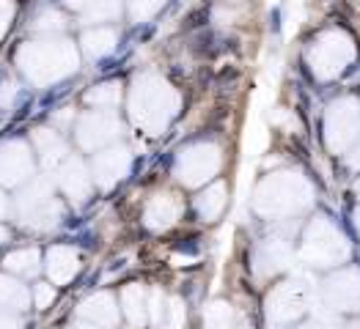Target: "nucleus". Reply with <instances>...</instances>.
<instances>
[{
	"label": "nucleus",
	"instance_id": "nucleus-34",
	"mask_svg": "<svg viewBox=\"0 0 360 329\" xmlns=\"http://www.w3.org/2000/svg\"><path fill=\"white\" fill-rule=\"evenodd\" d=\"M6 214H8V198H6L3 192H0V220H3Z\"/></svg>",
	"mask_w": 360,
	"mask_h": 329
},
{
	"label": "nucleus",
	"instance_id": "nucleus-19",
	"mask_svg": "<svg viewBox=\"0 0 360 329\" xmlns=\"http://www.w3.org/2000/svg\"><path fill=\"white\" fill-rule=\"evenodd\" d=\"M33 140H36L39 154H41V165H44L47 170H58L60 165L72 156L69 149H66V143L60 140L53 129H36V132H33Z\"/></svg>",
	"mask_w": 360,
	"mask_h": 329
},
{
	"label": "nucleus",
	"instance_id": "nucleus-8",
	"mask_svg": "<svg viewBox=\"0 0 360 329\" xmlns=\"http://www.w3.org/2000/svg\"><path fill=\"white\" fill-rule=\"evenodd\" d=\"M121 132L119 119L110 110H91L77 121V143L86 151L105 149Z\"/></svg>",
	"mask_w": 360,
	"mask_h": 329
},
{
	"label": "nucleus",
	"instance_id": "nucleus-38",
	"mask_svg": "<svg viewBox=\"0 0 360 329\" xmlns=\"http://www.w3.org/2000/svg\"><path fill=\"white\" fill-rule=\"evenodd\" d=\"M330 329H358L355 324H347V327H330Z\"/></svg>",
	"mask_w": 360,
	"mask_h": 329
},
{
	"label": "nucleus",
	"instance_id": "nucleus-32",
	"mask_svg": "<svg viewBox=\"0 0 360 329\" xmlns=\"http://www.w3.org/2000/svg\"><path fill=\"white\" fill-rule=\"evenodd\" d=\"M14 96H17V83H14V80H6V83L0 86V107H8Z\"/></svg>",
	"mask_w": 360,
	"mask_h": 329
},
{
	"label": "nucleus",
	"instance_id": "nucleus-3",
	"mask_svg": "<svg viewBox=\"0 0 360 329\" xmlns=\"http://www.w3.org/2000/svg\"><path fill=\"white\" fill-rule=\"evenodd\" d=\"M60 214H63V206L53 195L50 184H44V181H33L17 198V217L28 228H39V231L53 228L60 220Z\"/></svg>",
	"mask_w": 360,
	"mask_h": 329
},
{
	"label": "nucleus",
	"instance_id": "nucleus-39",
	"mask_svg": "<svg viewBox=\"0 0 360 329\" xmlns=\"http://www.w3.org/2000/svg\"><path fill=\"white\" fill-rule=\"evenodd\" d=\"M358 228H360V211H358Z\"/></svg>",
	"mask_w": 360,
	"mask_h": 329
},
{
	"label": "nucleus",
	"instance_id": "nucleus-10",
	"mask_svg": "<svg viewBox=\"0 0 360 329\" xmlns=\"http://www.w3.org/2000/svg\"><path fill=\"white\" fill-rule=\"evenodd\" d=\"M352 58V44L347 36L341 33H328L316 50H314V69L322 74V77H333L344 69V63Z\"/></svg>",
	"mask_w": 360,
	"mask_h": 329
},
{
	"label": "nucleus",
	"instance_id": "nucleus-17",
	"mask_svg": "<svg viewBox=\"0 0 360 329\" xmlns=\"http://www.w3.org/2000/svg\"><path fill=\"white\" fill-rule=\"evenodd\" d=\"M80 316L83 321H89L99 329H113L119 324V307H116V300L105 291L99 294H91L89 300L80 304Z\"/></svg>",
	"mask_w": 360,
	"mask_h": 329
},
{
	"label": "nucleus",
	"instance_id": "nucleus-36",
	"mask_svg": "<svg viewBox=\"0 0 360 329\" xmlns=\"http://www.w3.org/2000/svg\"><path fill=\"white\" fill-rule=\"evenodd\" d=\"M3 241H8V231L0 225V244H3Z\"/></svg>",
	"mask_w": 360,
	"mask_h": 329
},
{
	"label": "nucleus",
	"instance_id": "nucleus-22",
	"mask_svg": "<svg viewBox=\"0 0 360 329\" xmlns=\"http://www.w3.org/2000/svg\"><path fill=\"white\" fill-rule=\"evenodd\" d=\"M195 209H198V214H201L207 222H214V220L223 214V209H226V184H212V187H207V189L198 195Z\"/></svg>",
	"mask_w": 360,
	"mask_h": 329
},
{
	"label": "nucleus",
	"instance_id": "nucleus-18",
	"mask_svg": "<svg viewBox=\"0 0 360 329\" xmlns=\"http://www.w3.org/2000/svg\"><path fill=\"white\" fill-rule=\"evenodd\" d=\"M44 267H47V274H50V280H53V283L66 286V283H72V280H75V274L80 271V255H77V250H75V247L58 244V247H53V250L47 253Z\"/></svg>",
	"mask_w": 360,
	"mask_h": 329
},
{
	"label": "nucleus",
	"instance_id": "nucleus-16",
	"mask_svg": "<svg viewBox=\"0 0 360 329\" xmlns=\"http://www.w3.org/2000/svg\"><path fill=\"white\" fill-rule=\"evenodd\" d=\"M181 217V201L174 192H160L149 201V206L143 211V220L151 231H165L171 228Z\"/></svg>",
	"mask_w": 360,
	"mask_h": 329
},
{
	"label": "nucleus",
	"instance_id": "nucleus-12",
	"mask_svg": "<svg viewBox=\"0 0 360 329\" xmlns=\"http://www.w3.org/2000/svg\"><path fill=\"white\" fill-rule=\"evenodd\" d=\"M325 300L338 313L360 310V271H341L325 288Z\"/></svg>",
	"mask_w": 360,
	"mask_h": 329
},
{
	"label": "nucleus",
	"instance_id": "nucleus-11",
	"mask_svg": "<svg viewBox=\"0 0 360 329\" xmlns=\"http://www.w3.org/2000/svg\"><path fill=\"white\" fill-rule=\"evenodd\" d=\"M33 173V159L25 143L11 140L0 146V184H20Z\"/></svg>",
	"mask_w": 360,
	"mask_h": 329
},
{
	"label": "nucleus",
	"instance_id": "nucleus-13",
	"mask_svg": "<svg viewBox=\"0 0 360 329\" xmlns=\"http://www.w3.org/2000/svg\"><path fill=\"white\" fill-rule=\"evenodd\" d=\"M127 170H129V151L127 149H102L94 159V168H91L94 179L102 189L116 187Z\"/></svg>",
	"mask_w": 360,
	"mask_h": 329
},
{
	"label": "nucleus",
	"instance_id": "nucleus-5",
	"mask_svg": "<svg viewBox=\"0 0 360 329\" xmlns=\"http://www.w3.org/2000/svg\"><path fill=\"white\" fill-rule=\"evenodd\" d=\"M349 255L347 239L328 222H314L305 236V261L311 267H333Z\"/></svg>",
	"mask_w": 360,
	"mask_h": 329
},
{
	"label": "nucleus",
	"instance_id": "nucleus-27",
	"mask_svg": "<svg viewBox=\"0 0 360 329\" xmlns=\"http://www.w3.org/2000/svg\"><path fill=\"white\" fill-rule=\"evenodd\" d=\"M119 99H121L119 83H102V86H96V88L86 96V102H89L91 107H99V110H110V107H116Z\"/></svg>",
	"mask_w": 360,
	"mask_h": 329
},
{
	"label": "nucleus",
	"instance_id": "nucleus-15",
	"mask_svg": "<svg viewBox=\"0 0 360 329\" xmlns=\"http://www.w3.org/2000/svg\"><path fill=\"white\" fill-rule=\"evenodd\" d=\"M56 173H58V184H60V189L66 192V198H72L75 203H83V201L89 198V192H91L89 170H86V165H83L77 156H69Z\"/></svg>",
	"mask_w": 360,
	"mask_h": 329
},
{
	"label": "nucleus",
	"instance_id": "nucleus-4",
	"mask_svg": "<svg viewBox=\"0 0 360 329\" xmlns=\"http://www.w3.org/2000/svg\"><path fill=\"white\" fill-rule=\"evenodd\" d=\"M300 189H305V184L300 179H295L289 173H278L259 187L256 209L264 211V214H289V211L300 209L305 203Z\"/></svg>",
	"mask_w": 360,
	"mask_h": 329
},
{
	"label": "nucleus",
	"instance_id": "nucleus-33",
	"mask_svg": "<svg viewBox=\"0 0 360 329\" xmlns=\"http://www.w3.org/2000/svg\"><path fill=\"white\" fill-rule=\"evenodd\" d=\"M0 329H20V318H17V313H11V310H3V307H0Z\"/></svg>",
	"mask_w": 360,
	"mask_h": 329
},
{
	"label": "nucleus",
	"instance_id": "nucleus-37",
	"mask_svg": "<svg viewBox=\"0 0 360 329\" xmlns=\"http://www.w3.org/2000/svg\"><path fill=\"white\" fill-rule=\"evenodd\" d=\"M72 329H99V327H94V324H77V327H72Z\"/></svg>",
	"mask_w": 360,
	"mask_h": 329
},
{
	"label": "nucleus",
	"instance_id": "nucleus-9",
	"mask_svg": "<svg viewBox=\"0 0 360 329\" xmlns=\"http://www.w3.org/2000/svg\"><path fill=\"white\" fill-rule=\"evenodd\" d=\"M360 135V110L352 99L333 105L328 116V143L333 151H344Z\"/></svg>",
	"mask_w": 360,
	"mask_h": 329
},
{
	"label": "nucleus",
	"instance_id": "nucleus-28",
	"mask_svg": "<svg viewBox=\"0 0 360 329\" xmlns=\"http://www.w3.org/2000/svg\"><path fill=\"white\" fill-rule=\"evenodd\" d=\"M162 3L165 0H129V14H132V20H149L151 14H157L160 8H162Z\"/></svg>",
	"mask_w": 360,
	"mask_h": 329
},
{
	"label": "nucleus",
	"instance_id": "nucleus-20",
	"mask_svg": "<svg viewBox=\"0 0 360 329\" xmlns=\"http://www.w3.org/2000/svg\"><path fill=\"white\" fill-rule=\"evenodd\" d=\"M149 300L151 294H146L143 286H127L121 302H124V316L132 327H143L149 321Z\"/></svg>",
	"mask_w": 360,
	"mask_h": 329
},
{
	"label": "nucleus",
	"instance_id": "nucleus-14",
	"mask_svg": "<svg viewBox=\"0 0 360 329\" xmlns=\"http://www.w3.org/2000/svg\"><path fill=\"white\" fill-rule=\"evenodd\" d=\"M149 321L157 329H184L187 324L184 302L179 297H165L162 291H151Z\"/></svg>",
	"mask_w": 360,
	"mask_h": 329
},
{
	"label": "nucleus",
	"instance_id": "nucleus-2",
	"mask_svg": "<svg viewBox=\"0 0 360 329\" xmlns=\"http://www.w3.org/2000/svg\"><path fill=\"white\" fill-rule=\"evenodd\" d=\"M176 107H179L176 90L165 80H160L157 74H143L135 80V88L129 96V110H132V119L143 129H149V135H157L176 113Z\"/></svg>",
	"mask_w": 360,
	"mask_h": 329
},
{
	"label": "nucleus",
	"instance_id": "nucleus-24",
	"mask_svg": "<svg viewBox=\"0 0 360 329\" xmlns=\"http://www.w3.org/2000/svg\"><path fill=\"white\" fill-rule=\"evenodd\" d=\"M113 47H116V30L91 28L83 33V50L89 58H102V55L113 53Z\"/></svg>",
	"mask_w": 360,
	"mask_h": 329
},
{
	"label": "nucleus",
	"instance_id": "nucleus-1",
	"mask_svg": "<svg viewBox=\"0 0 360 329\" xmlns=\"http://www.w3.org/2000/svg\"><path fill=\"white\" fill-rule=\"evenodd\" d=\"M17 63L36 86H50L77 69V53L66 39H41L28 41L17 53Z\"/></svg>",
	"mask_w": 360,
	"mask_h": 329
},
{
	"label": "nucleus",
	"instance_id": "nucleus-26",
	"mask_svg": "<svg viewBox=\"0 0 360 329\" xmlns=\"http://www.w3.org/2000/svg\"><path fill=\"white\" fill-rule=\"evenodd\" d=\"M204 327L207 329H231L234 327V310L229 302H212L204 310Z\"/></svg>",
	"mask_w": 360,
	"mask_h": 329
},
{
	"label": "nucleus",
	"instance_id": "nucleus-25",
	"mask_svg": "<svg viewBox=\"0 0 360 329\" xmlns=\"http://www.w3.org/2000/svg\"><path fill=\"white\" fill-rule=\"evenodd\" d=\"M72 8H80L91 20H108L116 17L119 11V0H66Z\"/></svg>",
	"mask_w": 360,
	"mask_h": 329
},
{
	"label": "nucleus",
	"instance_id": "nucleus-30",
	"mask_svg": "<svg viewBox=\"0 0 360 329\" xmlns=\"http://www.w3.org/2000/svg\"><path fill=\"white\" fill-rule=\"evenodd\" d=\"M11 17H14V3L11 0H0V39L6 36V30L11 25Z\"/></svg>",
	"mask_w": 360,
	"mask_h": 329
},
{
	"label": "nucleus",
	"instance_id": "nucleus-31",
	"mask_svg": "<svg viewBox=\"0 0 360 329\" xmlns=\"http://www.w3.org/2000/svg\"><path fill=\"white\" fill-rule=\"evenodd\" d=\"M56 300V291H53V286H47V283H41L39 288H36V304L44 310V307H50Z\"/></svg>",
	"mask_w": 360,
	"mask_h": 329
},
{
	"label": "nucleus",
	"instance_id": "nucleus-6",
	"mask_svg": "<svg viewBox=\"0 0 360 329\" xmlns=\"http://www.w3.org/2000/svg\"><path fill=\"white\" fill-rule=\"evenodd\" d=\"M308 304V291L305 286H300L297 280H289V283H281L267 300V321L270 327L283 329L289 324H295L302 316Z\"/></svg>",
	"mask_w": 360,
	"mask_h": 329
},
{
	"label": "nucleus",
	"instance_id": "nucleus-21",
	"mask_svg": "<svg viewBox=\"0 0 360 329\" xmlns=\"http://www.w3.org/2000/svg\"><path fill=\"white\" fill-rule=\"evenodd\" d=\"M28 291L20 280L8 277V274H0V307L3 310H11V313H22L28 307Z\"/></svg>",
	"mask_w": 360,
	"mask_h": 329
},
{
	"label": "nucleus",
	"instance_id": "nucleus-7",
	"mask_svg": "<svg viewBox=\"0 0 360 329\" xmlns=\"http://www.w3.org/2000/svg\"><path fill=\"white\" fill-rule=\"evenodd\" d=\"M220 168V149L212 143H198L181 151L179 162H176V173L187 187H198L204 181H210Z\"/></svg>",
	"mask_w": 360,
	"mask_h": 329
},
{
	"label": "nucleus",
	"instance_id": "nucleus-29",
	"mask_svg": "<svg viewBox=\"0 0 360 329\" xmlns=\"http://www.w3.org/2000/svg\"><path fill=\"white\" fill-rule=\"evenodd\" d=\"M63 22H66V20L60 17L58 11H44V14H39V17H36L33 28H36V30H47V33H50V30H60V28H63Z\"/></svg>",
	"mask_w": 360,
	"mask_h": 329
},
{
	"label": "nucleus",
	"instance_id": "nucleus-23",
	"mask_svg": "<svg viewBox=\"0 0 360 329\" xmlns=\"http://www.w3.org/2000/svg\"><path fill=\"white\" fill-rule=\"evenodd\" d=\"M6 269L20 274V277H33L41 269V255L33 247H20V250L6 255Z\"/></svg>",
	"mask_w": 360,
	"mask_h": 329
},
{
	"label": "nucleus",
	"instance_id": "nucleus-35",
	"mask_svg": "<svg viewBox=\"0 0 360 329\" xmlns=\"http://www.w3.org/2000/svg\"><path fill=\"white\" fill-rule=\"evenodd\" d=\"M349 162H352V168H360V146H358V151H355V156H352Z\"/></svg>",
	"mask_w": 360,
	"mask_h": 329
}]
</instances>
